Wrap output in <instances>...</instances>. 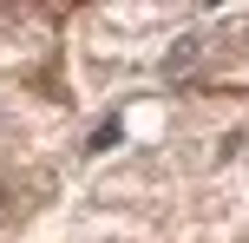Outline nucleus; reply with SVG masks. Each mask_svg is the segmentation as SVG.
Wrapping results in <instances>:
<instances>
[{
    "label": "nucleus",
    "mask_w": 249,
    "mask_h": 243,
    "mask_svg": "<svg viewBox=\"0 0 249 243\" xmlns=\"http://www.w3.org/2000/svg\"><path fill=\"white\" fill-rule=\"evenodd\" d=\"M92 243H131V237H118V230H105V237H92Z\"/></svg>",
    "instance_id": "nucleus-1"
}]
</instances>
